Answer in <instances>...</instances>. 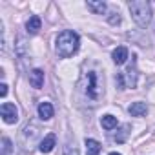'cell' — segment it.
I'll list each match as a JSON object with an SVG mask.
<instances>
[{"instance_id":"8fae6325","label":"cell","mask_w":155,"mask_h":155,"mask_svg":"<svg viewBox=\"0 0 155 155\" xmlns=\"http://www.w3.org/2000/svg\"><path fill=\"white\" fill-rule=\"evenodd\" d=\"M40 26H42V20H40V17H37V15L29 17V20L26 22V29H28V33H31V35L38 33Z\"/></svg>"},{"instance_id":"7c38bea8","label":"cell","mask_w":155,"mask_h":155,"mask_svg":"<svg viewBox=\"0 0 155 155\" xmlns=\"http://www.w3.org/2000/svg\"><path fill=\"white\" fill-rule=\"evenodd\" d=\"M86 6H88V9H90V11H93L95 15H104V13H106V9H108L106 2H102V0H99V2H93V0H90Z\"/></svg>"},{"instance_id":"d6986e66","label":"cell","mask_w":155,"mask_h":155,"mask_svg":"<svg viewBox=\"0 0 155 155\" xmlns=\"http://www.w3.org/2000/svg\"><path fill=\"white\" fill-rule=\"evenodd\" d=\"M110 155H120V153H117V151H111V153H110Z\"/></svg>"},{"instance_id":"5b68a950","label":"cell","mask_w":155,"mask_h":155,"mask_svg":"<svg viewBox=\"0 0 155 155\" xmlns=\"http://www.w3.org/2000/svg\"><path fill=\"white\" fill-rule=\"evenodd\" d=\"M29 84L35 88V90H40L44 86V71L35 68L31 73H29Z\"/></svg>"},{"instance_id":"8992f818","label":"cell","mask_w":155,"mask_h":155,"mask_svg":"<svg viewBox=\"0 0 155 155\" xmlns=\"http://www.w3.org/2000/svg\"><path fill=\"white\" fill-rule=\"evenodd\" d=\"M111 58H113V62H115L117 66H122V64L128 60V48H124V46L115 48L113 53H111Z\"/></svg>"},{"instance_id":"ac0fdd59","label":"cell","mask_w":155,"mask_h":155,"mask_svg":"<svg viewBox=\"0 0 155 155\" xmlns=\"http://www.w3.org/2000/svg\"><path fill=\"white\" fill-rule=\"evenodd\" d=\"M66 155H79V151H77L75 148L71 150V148H66Z\"/></svg>"},{"instance_id":"30bf717a","label":"cell","mask_w":155,"mask_h":155,"mask_svg":"<svg viewBox=\"0 0 155 155\" xmlns=\"http://www.w3.org/2000/svg\"><path fill=\"white\" fill-rule=\"evenodd\" d=\"M128 111H130L131 117H144V115L148 113V106H146L144 102H133V104L128 108Z\"/></svg>"},{"instance_id":"2e32d148","label":"cell","mask_w":155,"mask_h":155,"mask_svg":"<svg viewBox=\"0 0 155 155\" xmlns=\"http://www.w3.org/2000/svg\"><path fill=\"white\" fill-rule=\"evenodd\" d=\"M108 22H110L111 26H119V24L122 22L120 13H119V11H111V13H110V17H108Z\"/></svg>"},{"instance_id":"4fadbf2b","label":"cell","mask_w":155,"mask_h":155,"mask_svg":"<svg viewBox=\"0 0 155 155\" xmlns=\"http://www.w3.org/2000/svg\"><path fill=\"white\" fill-rule=\"evenodd\" d=\"M84 144H86V155H99L101 153V144L95 139H86Z\"/></svg>"},{"instance_id":"277c9868","label":"cell","mask_w":155,"mask_h":155,"mask_svg":"<svg viewBox=\"0 0 155 155\" xmlns=\"http://www.w3.org/2000/svg\"><path fill=\"white\" fill-rule=\"evenodd\" d=\"M86 95L91 97V99H97L99 97V88H97V73L95 71H88L86 75V88H84Z\"/></svg>"},{"instance_id":"9c48e42d","label":"cell","mask_w":155,"mask_h":155,"mask_svg":"<svg viewBox=\"0 0 155 155\" xmlns=\"http://www.w3.org/2000/svg\"><path fill=\"white\" fill-rule=\"evenodd\" d=\"M37 111H38V117H40L42 120H49V119L53 117V113H55V110H53V106H51L49 102H40Z\"/></svg>"},{"instance_id":"5bb4252c","label":"cell","mask_w":155,"mask_h":155,"mask_svg":"<svg viewBox=\"0 0 155 155\" xmlns=\"http://www.w3.org/2000/svg\"><path fill=\"white\" fill-rule=\"evenodd\" d=\"M117 117H113V115H104L102 119H101V126L104 128V130H113V128H117Z\"/></svg>"},{"instance_id":"7a4b0ae2","label":"cell","mask_w":155,"mask_h":155,"mask_svg":"<svg viewBox=\"0 0 155 155\" xmlns=\"http://www.w3.org/2000/svg\"><path fill=\"white\" fill-rule=\"evenodd\" d=\"M128 8L137 26L146 28L151 22V6L146 0H131V2H128Z\"/></svg>"},{"instance_id":"52a82bcc","label":"cell","mask_w":155,"mask_h":155,"mask_svg":"<svg viewBox=\"0 0 155 155\" xmlns=\"http://www.w3.org/2000/svg\"><path fill=\"white\" fill-rule=\"evenodd\" d=\"M55 142H57V137H55V133H49V135H46V137L42 139V142H40L38 150H40L42 153H49V151L55 148Z\"/></svg>"},{"instance_id":"3957f363","label":"cell","mask_w":155,"mask_h":155,"mask_svg":"<svg viewBox=\"0 0 155 155\" xmlns=\"http://www.w3.org/2000/svg\"><path fill=\"white\" fill-rule=\"evenodd\" d=\"M0 113H2V119L6 124H15L18 120V110L11 102H4L2 108H0Z\"/></svg>"},{"instance_id":"e0dca14e","label":"cell","mask_w":155,"mask_h":155,"mask_svg":"<svg viewBox=\"0 0 155 155\" xmlns=\"http://www.w3.org/2000/svg\"><path fill=\"white\" fill-rule=\"evenodd\" d=\"M8 95V84H2L0 86V97H6Z\"/></svg>"},{"instance_id":"9a60e30c","label":"cell","mask_w":155,"mask_h":155,"mask_svg":"<svg viewBox=\"0 0 155 155\" xmlns=\"http://www.w3.org/2000/svg\"><path fill=\"white\" fill-rule=\"evenodd\" d=\"M128 133H130V124H124V126L119 130V133H115V140H117V142H124L126 137H128Z\"/></svg>"},{"instance_id":"6da1fadb","label":"cell","mask_w":155,"mask_h":155,"mask_svg":"<svg viewBox=\"0 0 155 155\" xmlns=\"http://www.w3.org/2000/svg\"><path fill=\"white\" fill-rule=\"evenodd\" d=\"M79 46H81V38L75 31L71 29H66L62 33L57 35V40H55V51L60 58H69L73 57L77 51H79Z\"/></svg>"},{"instance_id":"ba28073f","label":"cell","mask_w":155,"mask_h":155,"mask_svg":"<svg viewBox=\"0 0 155 155\" xmlns=\"http://www.w3.org/2000/svg\"><path fill=\"white\" fill-rule=\"evenodd\" d=\"M131 58H133V66H130V68H128V71H126V73H122V75L128 79V86H130V88H135V86H137V68H135V64H137V62H135V58H137V57L133 55Z\"/></svg>"}]
</instances>
